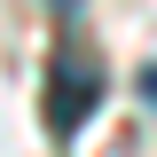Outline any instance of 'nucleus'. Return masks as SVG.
<instances>
[{
	"label": "nucleus",
	"mask_w": 157,
	"mask_h": 157,
	"mask_svg": "<svg viewBox=\"0 0 157 157\" xmlns=\"http://www.w3.org/2000/svg\"><path fill=\"white\" fill-rule=\"evenodd\" d=\"M141 102H157V63H149V71H141Z\"/></svg>",
	"instance_id": "2"
},
{
	"label": "nucleus",
	"mask_w": 157,
	"mask_h": 157,
	"mask_svg": "<svg viewBox=\"0 0 157 157\" xmlns=\"http://www.w3.org/2000/svg\"><path fill=\"white\" fill-rule=\"evenodd\" d=\"M102 102V71L86 47H63L55 63H47V102H39V118H47V134H78L86 118H94Z\"/></svg>",
	"instance_id": "1"
},
{
	"label": "nucleus",
	"mask_w": 157,
	"mask_h": 157,
	"mask_svg": "<svg viewBox=\"0 0 157 157\" xmlns=\"http://www.w3.org/2000/svg\"><path fill=\"white\" fill-rule=\"evenodd\" d=\"M55 8H78V0H55Z\"/></svg>",
	"instance_id": "3"
}]
</instances>
